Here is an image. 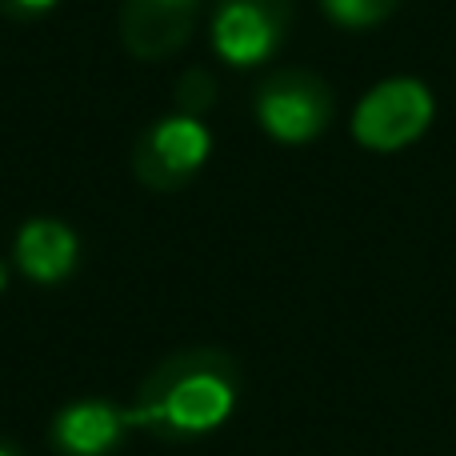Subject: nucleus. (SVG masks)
<instances>
[{"label": "nucleus", "instance_id": "f257e3e1", "mask_svg": "<svg viewBox=\"0 0 456 456\" xmlns=\"http://www.w3.org/2000/svg\"><path fill=\"white\" fill-rule=\"evenodd\" d=\"M240 401V364L216 345L168 353L136 388L128 425L160 444H192L213 436Z\"/></svg>", "mask_w": 456, "mask_h": 456}, {"label": "nucleus", "instance_id": "f03ea898", "mask_svg": "<svg viewBox=\"0 0 456 456\" xmlns=\"http://www.w3.org/2000/svg\"><path fill=\"white\" fill-rule=\"evenodd\" d=\"M436 101L425 80L388 77L364 93L353 112V141L369 152H401L428 133Z\"/></svg>", "mask_w": 456, "mask_h": 456}, {"label": "nucleus", "instance_id": "7ed1b4c3", "mask_svg": "<svg viewBox=\"0 0 456 456\" xmlns=\"http://www.w3.org/2000/svg\"><path fill=\"white\" fill-rule=\"evenodd\" d=\"M332 88L308 69H281L252 96L256 125L281 144H308L332 125Z\"/></svg>", "mask_w": 456, "mask_h": 456}, {"label": "nucleus", "instance_id": "20e7f679", "mask_svg": "<svg viewBox=\"0 0 456 456\" xmlns=\"http://www.w3.org/2000/svg\"><path fill=\"white\" fill-rule=\"evenodd\" d=\"M213 152V136L197 117H165L141 133L133 149V173L152 192H181L197 181Z\"/></svg>", "mask_w": 456, "mask_h": 456}, {"label": "nucleus", "instance_id": "39448f33", "mask_svg": "<svg viewBox=\"0 0 456 456\" xmlns=\"http://www.w3.org/2000/svg\"><path fill=\"white\" fill-rule=\"evenodd\" d=\"M292 0H216L213 48L232 69L273 61L289 40Z\"/></svg>", "mask_w": 456, "mask_h": 456}, {"label": "nucleus", "instance_id": "423d86ee", "mask_svg": "<svg viewBox=\"0 0 456 456\" xmlns=\"http://www.w3.org/2000/svg\"><path fill=\"white\" fill-rule=\"evenodd\" d=\"M128 433V409L101 396H80L53 412L48 420V449L56 456H117L125 449Z\"/></svg>", "mask_w": 456, "mask_h": 456}, {"label": "nucleus", "instance_id": "0eeeda50", "mask_svg": "<svg viewBox=\"0 0 456 456\" xmlns=\"http://www.w3.org/2000/svg\"><path fill=\"white\" fill-rule=\"evenodd\" d=\"M200 0H125L120 40L136 61H165L192 40Z\"/></svg>", "mask_w": 456, "mask_h": 456}, {"label": "nucleus", "instance_id": "6e6552de", "mask_svg": "<svg viewBox=\"0 0 456 456\" xmlns=\"http://www.w3.org/2000/svg\"><path fill=\"white\" fill-rule=\"evenodd\" d=\"M12 256H16V268L28 276L32 284H53L69 281L77 273V260H80V240L64 221L56 216H32V221L20 224L12 240Z\"/></svg>", "mask_w": 456, "mask_h": 456}, {"label": "nucleus", "instance_id": "1a4fd4ad", "mask_svg": "<svg viewBox=\"0 0 456 456\" xmlns=\"http://www.w3.org/2000/svg\"><path fill=\"white\" fill-rule=\"evenodd\" d=\"M321 8L332 24H340V28L364 32V28L385 24L388 16L401 8V0H321Z\"/></svg>", "mask_w": 456, "mask_h": 456}, {"label": "nucleus", "instance_id": "9d476101", "mask_svg": "<svg viewBox=\"0 0 456 456\" xmlns=\"http://www.w3.org/2000/svg\"><path fill=\"white\" fill-rule=\"evenodd\" d=\"M213 93H216L213 77H208L205 69H189L181 77V85H176V109H181L184 117H197L200 120V112L213 109V101H216Z\"/></svg>", "mask_w": 456, "mask_h": 456}, {"label": "nucleus", "instance_id": "9b49d317", "mask_svg": "<svg viewBox=\"0 0 456 456\" xmlns=\"http://www.w3.org/2000/svg\"><path fill=\"white\" fill-rule=\"evenodd\" d=\"M61 0H0V16L4 20H16V24H28V20H40L48 16Z\"/></svg>", "mask_w": 456, "mask_h": 456}, {"label": "nucleus", "instance_id": "f8f14e48", "mask_svg": "<svg viewBox=\"0 0 456 456\" xmlns=\"http://www.w3.org/2000/svg\"><path fill=\"white\" fill-rule=\"evenodd\" d=\"M0 456H24L20 449H16L12 441H8V436H0Z\"/></svg>", "mask_w": 456, "mask_h": 456}, {"label": "nucleus", "instance_id": "ddd939ff", "mask_svg": "<svg viewBox=\"0 0 456 456\" xmlns=\"http://www.w3.org/2000/svg\"><path fill=\"white\" fill-rule=\"evenodd\" d=\"M4 284H8V273H4V265H0V292H4Z\"/></svg>", "mask_w": 456, "mask_h": 456}]
</instances>
